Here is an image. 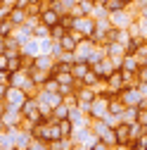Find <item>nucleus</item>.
Here are the masks:
<instances>
[{
	"mask_svg": "<svg viewBox=\"0 0 147 150\" xmlns=\"http://www.w3.org/2000/svg\"><path fill=\"white\" fill-rule=\"evenodd\" d=\"M7 88H10V83H7V81H0V100H5V96H7Z\"/></svg>",
	"mask_w": 147,
	"mask_h": 150,
	"instance_id": "473e14b6",
	"label": "nucleus"
},
{
	"mask_svg": "<svg viewBox=\"0 0 147 150\" xmlns=\"http://www.w3.org/2000/svg\"><path fill=\"white\" fill-rule=\"evenodd\" d=\"M107 12H116V10H123V5H121V0H107Z\"/></svg>",
	"mask_w": 147,
	"mask_h": 150,
	"instance_id": "c756f323",
	"label": "nucleus"
},
{
	"mask_svg": "<svg viewBox=\"0 0 147 150\" xmlns=\"http://www.w3.org/2000/svg\"><path fill=\"white\" fill-rule=\"evenodd\" d=\"M14 5H17V0H3V7H7V10L14 7Z\"/></svg>",
	"mask_w": 147,
	"mask_h": 150,
	"instance_id": "c9c22d12",
	"label": "nucleus"
},
{
	"mask_svg": "<svg viewBox=\"0 0 147 150\" xmlns=\"http://www.w3.org/2000/svg\"><path fill=\"white\" fill-rule=\"evenodd\" d=\"M119 98L123 100V105L126 107H140L142 105V96H140V91H138V86H126L121 93H119Z\"/></svg>",
	"mask_w": 147,
	"mask_h": 150,
	"instance_id": "39448f33",
	"label": "nucleus"
},
{
	"mask_svg": "<svg viewBox=\"0 0 147 150\" xmlns=\"http://www.w3.org/2000/svg\"><path fill=\"white\" fill-rule=\"evenodd\" d=\"M88 150H114V148L109 145V143H104L102 138H95L93 143H90V148H88Z\"/></svg>",
	"mask_w": 147,
	"mask_h": 150,
	"instance_id": "bb28decb",
	"label": "nucleus"
},
{
	"mask_svg": "<svg viewBox=\"0 0 147 150\" xmlns=\"http://www.w3.org/2000/svg\"><path fill=\"white\" fill-rule=\"evenodd\" d=\"M138 91H140L142 98H147V81H140V79H138Z\"/></svg>",
	"mask_w": 147,
	"mask_h": 150,
	"instance_id": "72a5a7b5",
	"label": "nucleus"
},
{
	"mask_svg": "<svg viewBox=\"0 0 147 150\" xmlns=\"http://www.w3.org/2000/svg\"><path fill=\"white\" fill-rule=\"evenodd\" d=\"M128 83H126V74L116 67L112 74H109V76H107V81H104V91L109 93V96H119V93L126 88Z\"/></svg>",
	"mask_w": 147,
	"mask_h": 150,
	"instance_id": "f257e3e1",
	"label": "nucleus"
},
{
	"mask_svg": "<svg viewBox=\"0 0 147 150\" xmlns=\"http://www.w3.org/2000/svg\"><path fill=\"white\" fill-rule=\"evenodd\" d=\"M116 67H119V64H116L112 57H109V55H104V57H102L97 64H93V69H95V74H97L100 79H107V76H109V74H112Z\"/></svg>",
	"mask_w": 147,
	"mask_h": 150,
	"instance_id": "0eeeda50",
	"label": "nucleus"
},
{
	"mask_svg": "<svg viewBox=\"0 0 147 150\" xmlns=\"http://www.w3.org/2000/svg\"><path fill=\"white\" fill-rule=\"evenodd\" d=\"M90 69V64L85 62V60H78V62H74L71 64V74H74V76H76V81H81L83 76H85V71Z\"/></svg>",
	"mask_w": 147,
	"mask_h": 150,
	"instance_id": "dca6fc26",
	"label": "nucleus"
},
{
	"mask_svg": "<svg viewBox=\"0 0 147 150\" xmlns=\"http://www.w3.org/2000/svg\"><path fill=\"white\" fill-rule=\"evenodd\" d=\"M0 10H3V0H0Z\"/></svg>",
	"mask_w": 147,
	"mask_h": 150,
	"instance_id": "58836bf2",
	"label": "nucleus"
},
{
	"mask_svg": "<svg viewBox=\"0 0 147 150\" xmlns=\"http://www.w3.org/2000/svg\"><path fill=\"white\" fill-rule=\"evenodd\" d=\"M71 29H76V31H81L83 36L93 38V33H95V29H97V22H95L90 14H85V17H74V26H71Z\"/></svg>",
	"mask_w": 147,
	"mask_h": 150,
	"instance_id": "20e7f679",
	"label": "nucleus"
},
{
	"mask_svg": "<svg viewBox=\"0 0 147 150\" xmlns=\"http://www.w3.org/2000/svg\"><path fill=\"white\" fill-rule=\"evenodd\" d=\"M123 110H126V105H123V100H121L119 96H112V98H109V112H114V115H121Z\"/></svg>",
	"mask_w": 147,
	"mask_h": 150,
	"instance_id": "412c9836",
	"label": "nucleus"
},
{
	"mask_svg": "<svg viewBox=\"0 0 147 150\" xmlns=\"http://www.w3.org/2000/svg\"><path fill=\"white\" fill-rule=\"evenodd\" d=\"M29 150H50V143L48 141H43V138H36V136H31V141H29V145H26Z\"/></svg>",
	"mask_w": 147,
	"mask_h": 150,
	"instance_id": "5701e85b",
	"label": "nucleus"
},
{
	"mask_svg": "<svg viewBox=\"0 0 147 150\" xmlns=\"http://www.w3.org/2000/svg\"><path fill=\"white\" fill-rule=\"evenodd\" d=\"M102 119H104V124H107V126H112V129H116V126L121 124V117H119V115H114V112H107Z\"/></svg>",
	"mask_w": 147,
	"mask_h": 150,
	"instance_id": "a878e982",
	"label": "nucleus"
},
{
	"mask_svg": "<svg viewBox=\"0 0 147 150\" xmlns=\"http://www.w3.org/2000/svg\"><path fill=\"white\" fill-rule=\"evenodd\" d=\"M66 117H69V105H66V103L62 100V103H60L57 107L52 110V115H50V119H55V122H60V119H66Z\"/></svg>",
	"mask_w": 147,
	"mask_h": 150,
	"instance_id": "f3484780",
	"label": "nucleus"
},
{
	"mask_svg": "<svg viewBox=\"0 0 147 150\" xmlns=\"http://www.w3.org/2000/svg\"><path fill=\"white\" fill-rule=\"evenodd\" d=\"M7 19H10L14 26H22V24L29 22V14H26L24 7H10V10H7Z\"/></svg>",
	"mask_w": 147,
	"mask_h": 150,
	"instance_id": "9d476101",
	"label": "nucleus"
},
{
	"mask_svg": "<svg viewBox=\"0 0 147 150\" xmlns=\"http://www.w3.org/2000/svg\"><path fill=\"white\" fill-rule=\"evenodd\" d=\"M52 79L57 81V83H76L78 86L76 76L71 74V69H52Z\"/></svg>",
	"mask_w": 147,
	"mask_h": 150,
	"instance_id": "9b49d317",
	"label": "nucleus"
},
{
	"mask_svg": "<svg viewBox=\"0 0 147 150\" xmlns=\"http://www.w3.org/2000/svg\"><path fill=\"white\" fill-rule=\"evenodd\" d=\"M60 131H62V138H71L74 134V122L66 117V119H60Z\"/></svg>",
	"mask_w": 147,
	"mask_h": 150,
	"instance_id": "4be33fe9",
	"label": "nucleus"
},
{
	"mask_svg": "<svg viewBox=\"0 0 147 150\" xmlns=\"http://www.w3.org/2000/svg\"><path fill=\"white\" fill-rule=\"evenodd\" d=\"M119 117H121L123 124H133V122H138V107H126Z\"/></svg>",
	"mask_w": 147,
	"mask_h": 150,
	"instance_id": "6ab92c4d",
	"label": "nucleus"
},
{
	"mask_svg": "<svg viewBox=\"0 0 147 150\" xmlns=\"http://www.w3.org/2000/svg\"><path fill=\"white\" fill-rule=\"evenodd\" d=\"M121 5H123V7H133L135 0H121Z\"/></svg>",
	"mask_w": 147,
	"mask_h": 150,
	"instance_id": "e433bc0d",
	"label": "nucleus"
},
{
	"mask_svg": "<svg viewBox=\"0 0 147 150\" xmlns=\"http://www.w3.org/2000/svg\"><path fill=\"white\" fill-rule=\"evenodd\" d=\"M29 5H31V0H17V5H14V7H24V10H26Z\"/></svg>",
	"mask_w": 147,
	"mask_h": 150,
	"instance_id": "f704fd0d",
	"label": "nucleus"
},
{
	"mask_svg": "<svg viewBox=\"0 0 147 150\" xmlns=\"http://www.w3.org/2000/svg\"><path fill=\"white\" fill-rule=\"evenodd\" d=\"M104 55H107V52H104V45H97V43H95V48H93V50L88 52V57H85V62H88L90 67H93V64H97V62H100V60L104 57Z\"/></svg>",
	"mask_w": 147,
	"mask_h": 150,
	"instance_id": "2eb2a0df",
	"label": "nucleus"
},
{
	"mask_svg": "<svg viewBox=\"0 0 147 150\" xmlns=\"http://www.w3.org/2000/svg\"><path fill=\"white\" fill-rule=\"evenodd\" d=\"M142 64H145V67H147V60H145V62H142Z\"/></svg>",
	"mask_w": 147,
	"mask_h": 150,
	"instance_id": "ea45409f",
	"label": "nucleus"
},
{
	"mask_svg": "<svg viewBox=\"0 0 147 150\" xmlns=\"http://www.w3.org/2000/svg\"><path fill=\"white\" fill-rule=\"evenodd\" d=\"M135 57H138V62H140V64H142V62L147 60V41H145V43H142V45L138 48V52H135Z\"/></svg>",
	"mask_w": 147,
	"mask_h": 150,
	"instance_id": "c85d7f7f",
	"label": "nucleus"
},
{
	"mask_svg": "<svg viewBox=\"0 0 147 150\" xmlns=\"http://www.w3.org/2000/svg\"><path fill=\"white\" fill-rule=\"evenodd\" d=\"M12 33H14V24L7 19V14L0 17V36H3V38H10Z\"/></svg>",
	"mask_w": 147,
	"mask_h": 150,
	"instance_id": "a211bd4d",
	"label": "nucleus"
},
{
	"mask_svg": "<svg viewBox=\"0 0 147 150\" xmlns=\"http://www.w3.org/2000/svg\"><path fill=\"white\" fill-rule=\"evenodd\" d=\"M74 91H76V83H60V86H57V93H60L62 98L69 96V93H74Z\"/></svg>",
	"mask_w": 147,
	"mask_h": 150,
	"instance_id": "cd10ccee",
	"label": "nucleus"
},
{
	"mask_svg": "<svg viewBox=\"0 0 147 150\" xmlns=\"http://www.w3.org/2000/svg\"><path fill=\"white\" fill-rule=\"evenodd\" d=\"M138 124L147 129V107H138Z\"/></svg>",
	"mask_w": 147,
	"mask_h": 150,
	"instance_id": "7c9ffc66",
	"label": "nucleus"
},
{
	"mask_svg": "<svg viewBox=\"0 0 147 150\" xmlns=\"http://www.w3.org/2000/svg\"><path fill=\"white\" fill-rule=\"evenodd\" d=\"M33 38H38V41H43V38H50V26H45L43 22H38L33 26Z\"/></svg>",
	"mask_w": 147,
	"mask_h": 150,
	"instance_id": "aec40b11",
	"label": "nucleus"
},
{
	"mask_svg": "<svg viewBox=\"0 0 147 150\" xmlns=\"http://www.w3.org/2000/svg\"><path fill=\"white\" fill-rule=\"evenodd\" d=\"M3 122H5V126H7V129H17V126H19V122H22L19 110L7 107V110H5V115H3Z\"/></svg>",
	"mask_w": 147,
	"mask_h": 150,
	"instance_id": "f8f14e48",
	"label": "nucleus"
},
{
	"mask_svg": "<svg viewBox=\"0 0 147 150\" xmlns=\"http://www.w3.org/2000/svg\"><path fill=\"white\" fill-rule=\"evenodd\" d=\"M7 62H10L7 52H0V74H5V71H7Z\"/></svg>",
	"mask_w": 147,
	"mask_h": 150,
	"instance_id": "2f4dec72",
	"label": "nucleus"
},
{
	"mask_svg": "<svg viewBox=\"0 0 147 150\" xmlns=\"http://www.w3.org/2000/svg\"><path fill=\"white\" fill-rule=\"evenodd\" d=\"M114 134H116V145H128L131 143V134H128V124H119L114 129Z\"/></svg>",
	"mask_w": 147,
	"mask_h": 150,
	"instance_id": "4468645a",
	"label": "nucleus"
},
{
	"mask_svg": "<svg viewBox=\"0 0 147 150\" xmlns=\"http://www.w3.org/2000/svg\"><path fill=\"white\" fill-rule=\"evenodd\" d=\"M45 3H57V0H45Z\"/></svg>",
	"mask_w": 147,
	"mask_h": 150,
	"instance_id": "4c0bfd02",
	"label": "nucleus"
},
{
	"mask_svg": "<svg viewBox=\"0 0 147 150\" xmlns=\"http://www.w3.org/2000/svg\"><path fill=\"white\" fill-rule=\"evenodd\" d=\"M60 19H62V14L55 10L50 3L43 7V12H41V17H38V22H43L45 26H55V24H60Z\"/></svg>",
	"mask_w": 147,
	"mask_h": 150,
	"instance_id": "6e6552de",
	"label": "nucleus"
},
{
	"mask_svg": "<svg viewBox=\"0 0 147 150\" xmlns=\"http://www.w3.org/2000/svg\"><path fill=\"white\" fill-rule=\"evenodd\" d=\"M64 33H66V26L62 24V19H60V24L50 26V38H52V41H60V38H62Z\"/></svg>",
	"mask_w": 147,
	"mask_h": 150,
	"instance_id": "393cba45",
	"label": "nucleus"
},
{
	"mask_svg": "<svg viewBox=\"0 0 147 150\" xmlns=\"http://www.w3.org/2000/svg\"><path fill=\"white\" fill-rule=\"evenodd\" d=\"M147 38H145V36H140V33H131V38H128V43L123 45L126 48V55H135L138 52V48L145 43Z\"/></svg>",
	"mask_w": 147,
	"mask_h": 150,
	"instance_id": "ddd939ff",
	"label": "nucleus"
},
{
	"mask_svg": "<svg viewBox=\"0 0 147 150\" xmlns=\"http://www.w3.org/2000/svg\"><path fill=\"white\" fill-rule=\"evenodd\" d=\"M109 93L107 91H100L97 96H95V100L90 103V119H102L107 112H109Z\"/></svg>",
	"mask_w": 147,
	"mask_h": 150,
	"instance_id": "f03ea898",
	"label": "nucleus"
},
{
	"mask_svg": "<svg viewBox=\"0 0 147 150\" xmlns=\"http://www.w3.org/2000/svg\"><path fill=\"white\" fill-rule=\"evenodd\" d=\"M26 98H29V96H26V91H24V88L10 86V88H7V96H5V103H7V107H12V110H19L22 103H24Z\"/></svg>",
	"mask_w": 147,
	"mask_h": 150,
	"instance_id": "423d86ee",
	"label": "nucleus"
},
{
	"mask_svg": "<svg viewBox=\"0 0 147 150\" xmlns=\"http://www.w3.org/2000/svg\"><path fill=\"white\" fill-rule=\"evenodd\" d=\"M104 52L112 57L116 64H121V60H123V55H126V48H123V43H119V41H112V43H107L104 45Z\"/></svg>",
	"mask_w": 147,
	"mask_h": 150,
	"instance_id": "1a4fd4ad",
	"label": "nucleus"
},
{
	"mask_svg": "<svg viewBox=\"0 0 147 150\" xmlns=\"http://www.w3.org/2000/svg\"><path fill=\"white\" fill-rule=\"evenodd\" d=\"M60 45H62V50H76V45H78V43L74 41V36L66 31V33L62 36V38H60Z\"/></svg>",
	"mask_w": 147,
	"mask_h": 150,
	"instance_id": "b1692460",
	"label": "nucleus"
},
{
	"mask_svg": "<svg viewBox=\"0 0 147 150\" xmlns=\"http://www.w3.org/2000/svg\"><path fill=\"white\" fill-rule=\"evenodd\" d=\"M135 17L138 14L131 7H123V10H116V12H109V22H112V26H116V29H128Z\"/></svg>",
	"mask_w": 147,
	"mask_h": 150,
	"instance_id": "7ed1b4c3",
	"label": "nucleus"
}]
</instances>
